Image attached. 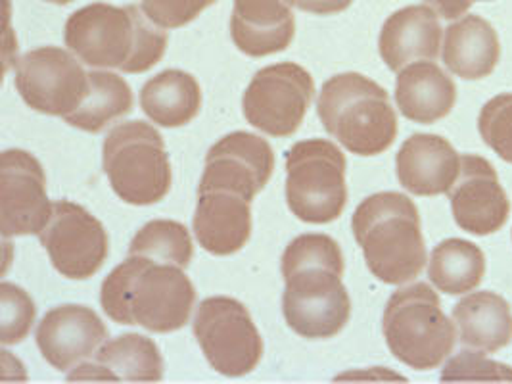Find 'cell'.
Segmentation results:
<instances>
[{"label":"cell","mask_w":512,"mask_h":384,"mask_svg":"<svg viewBox=\"0 0 512 384\" xmlns=\"http://www.w3.org/2000/svg\"><path fill=\"white\" fill-rule=\"evenodd\" d=\"M280 269L286 325L311 340L340 335L351 317L350 292L342 283L340 244L328 235H300L286 246Z\"/></svg>","instance_id":"cell-1"},{"label":"cell","mask_w":512,"mask_h":384,"mask_svg":"<svg viewBox=\"0 0 512 384\" xmlns=\"http://www.w3.org/2000/svg\"><path fill=\"white\" fill-rule=\"evenodd\" d=\"M165 31L144 14L142 6L94 2L71 14L64 39L66 47L93 70L144 73L162 60Z\"/></svg>","instance_id":"cell-2"},{"label":"cell","mask_w":512,"mask_h":384,"mask_svg":"<svg viewBox=\"0 0 512 384\" xmlns=\"http://www.w3.org/2000/svg\"><path fill=\"white\" fill-rule=\"evenodd\" d=\"M196 290L185 269L129 256L104 279L100 304L119 325H139L150 333L181 331L192 315Z\"/></svg>","instance_id":"cell-3"},{"label":"cell","mask_w":512,"mask_h":384,"mask_svg":"<svg viewBox=\"0 0 512 384\" xmlns=\"http://www.w3.org/2000/svg\"><path fill=\"white\" fill-rule=\"evenodd\" d=\"M365 264L386 285L415 281L426 265V244L415 202L401 192H376L351 219Z\"/></svg>","instance_id":"cell-4"},{"label":"cell","mask_w":512,"mask_h":384,"mask_svg":"<svg viewBox=\"0 0 512 384\" xmlns=\"http://www.w3.org/2000/svg\"><path fill=\"white\" fill-rule=\"evenodd\" d=\"M326 133L357 156H378L397 137V116L384 87L361 73L334 75L317 100Z\"/></svg>","instance_id":"cell-5"},{"label":"cell","mask_w":512,"mask_h":384,"mask_svg":"<svg viewBox=\"0 0 512 384\" xmlns=\"http://www.w3.org/2000/svg\"><path fill=\"white\" fill-rule=\"evenodd\" d=\"M382 331L397 360L417 371L442 365L457 340V329L443 313L440 296L426 283L401 287L390 296Z\"/></svg>","instance_id":"cell-6"},{"label":"cell","mask_w":512,"mask_h":384,"mask_svg":"<svg viewBox=\"0 0 512 384\" xmlns=\"http://www.w3.org/2000/svg\"><path fill=\"white\" fill-rule=\"evenodd\" d=\"M102 168L125 204L152 206L171 191L169 154L158 129L146 121H125L108 133Z\"/></svg>","instance_id":"cell-7"},{"label":"cell","mask_w":512,"mask_h":384,"mask_svg":"<svg viewBox=\"0 0 512 384\" xmlns=\"http://www.w3.org/2000/svg\"><path fill=\"white\" fill-rule=\"evenodd\" d=\"M286 202L305 223L326 225L348 204L346 156L330 141L309 139L286 152Z\"/></svg>","instance_id":"cell-8"},{"label":"cell","mask_w":512,"mask_h":384,"mask_svg":"<svg viewBox=\"0 0 512 384\" xmlns=\"http://www.w3.org/2000/svg\"><path fill=\"white\" fill-rule=\"evenodd\" d=\"M192 331L206 360L223 377H244L263 358V338L242 302L210 296L194 313Z\"/></svg>","instance_id":"cell-9"},{"label":"cell","mask_w":512,"mask_h":384,"mask_svg":"<svg viewBox=\"0 0 512 384\" xmlns=\"http://www.w3.org/2000/svg\"><path fill=\"white\" fill-rule=\"evenodd\" d=\"M315 96L313 75L300 64H271L252 77L244 91L242 112L257 131L271 137L294 135Z\"/></svg>","instance_id":"cell-10"},{"label":"cell","mask_w":512,"mask_h":384,"mask_svg":"<svg viewBox=\"0 0 512 384\" xmlns=\"http://www.w3.org/2000/svg\"><path fill=\"white\" fill-rule=\"evenodd\" d=\"M16 89L25 104L41 114L68 118L89 95V72L81 60L58 47H41L24 54L16 64Z\"/></svg>","instance_id":"cell-11"},{"label":"cell","mask_w":512,"mask_h":384,"mask_svg":"<svg viewBox=\"0 0 512 384\" xmlns=\"http://www.w3.org/2000/svg\"><path fill=\"white\" fill-rule=\"evenodd\" d=\"M39 240L54 269L73 281L91 279L102 269L110 252L104 225L70 200L54 202L52 217Z\"/></svg>","instance_id":"cell-12"},{"label":"cell","mask_w":512,"mask_h":384,"mask_svg":"<svg viewBox=\"0 0 512 384\" xmlns=\"http://www.w3.org/2000/svg\"><path fill=\"white\" fill-rule=\"evenodd\" d=\"M54 210L41 162L20 148L0 154V233L4 239L41 235Z\"/></svg>","instance_id":"cell-13"},{"label":"cell","mask_w":512,"mask_h":384,"mask_svg":"<svg viewBox=\"0 0 512 384\" xmlns=\"http://www.w3.org/2000/svg\"><path fill=\"white\" fill-rule=\"evenodd\" d=\"M275 154L263 137L234 131L213 144L198 191H229L254 202L273 177Z\"/></svg>","instance_id":"cell-14"},{"label":"cell","mask_w":512,"mask_h":384,"mask_svg":"<svg viewBox=\"0 0 512 384\" xmlns=\"http://www.w3.org/2000/svg\"><path fill=\"white\" fill-rule=\"evenodd\" d=\"M449 196L455 223L476 237L497 233L511 216V200L497 171L482 156H463L461 175Z\"/></svg>","instance_id":"cell-15"},{"label":"cell","mask_w":512,"mask_h":384,"mask_svg":"<svg viewBox=\"0 0 512 384\" xmlns=\"http://www.w3.org/2000/svg\"><path fill=\"white\" fill-rule=\"evenodd\" d=\"M35 340L41 356L54 369L70 371L93 358L108 340V329L91 308L64 304L41 319Z\"/></svg>","instance_id":"cell-16"},{"label":"cell","mask_w":512,"mask_h":384,"mask_svg":"<svg viewBox=\"0 0 512 384\" xmlns=\"http://www.w3.org/2000/svg\"><path fill=\"white\" fill-rule=\"evenodd\" d=\"M463 166V156L440 135L417 133L401 144L396 156L397 179L415 196L449 194Z\"/></svg>","instance_id":"cell-17"},{"label":"cell","mask_w":512,"mask_h":384,"mask_svg":"<svg viewBox=\"0 0 512 384\" xmlns=\"http://www.w3.org/2000/svg\"><path fill=\"white\" fill-rule=\"evenodd\" d=\"M250 200L229 191H198L192 229L211 256H233L252 237Z\"/></svg>","instance_id":"cell-18"},{"label":"cell","mask_w":512,"mask_h":384,"mask_svg":"<svg viewBox=\"0 0 512 384\" xmlns=\"http://www.w3.org/2000/svg\"><path fill=\"white\" fill-rule=\"evenodd\" d=\"M231 35L238 50L252 58L286 50L296 35L292 4L288 0H234Z\"/></svg>","instance_id":"cell-19"},{"label":"cell","mask_w":512,"mask_h":384,"mask_svg":"<svg viewBox=\"0 0 512 384\" xmlns=\"http://www.w3.org/2000/svg\"><path fill=\"white\" fill-rule=\"evenodd\" d=\"M442 35L438 14L430 6H405L382 25L378 50L392 72H401L413 62L436 60Z\"/></svg>","instance_id":"cell-20"},{"label":"cell","mask_w":512,"mask_h":384,"mask_svg":"<svg viewBox=\"0 0 512 384\" xmlns=\"http://www.w3.org/2000/svg\"><path fill=\"white\" fill-rule=\"evenodd\" d=\"M396 102L407 120L430 125L451 114L457 87L434 60H420L397 72Z\"/></svg>","instance_id":"cell-21"},{"label":"cell","mask_w":512,"mask_h":384,"mask_svg":"<svg viewBox=\"0 0 512 384\" xmlns=\"http://www.w3.org/2000/svg\"><path fill=\"white\" fill-rule=\"evenodd\" d=\"M501 56L497 31L480 16H465L445 29L442 60L445 68L466 81L495 72Z\"/></svg>","instance_id":"cell-22"},{"label":"cell","mask_w":512,"mask_h":384,"mask_svg":"<svg viewBox=\"0 0 512 384\" xmlns=\"http://www.w3.org/2000/svg\"><path fill=\"white\" fill-rule=\"evenodd\" d=\"M453 319L461 344L484 354L507 348L512 340V312L509 302L495 292H476L453 308Z\"/></svg>","instance_id":"cell-23"},{"label":"cell","mask_w":512,"mask_h":384,"mask_svg":"<svg viewBox=\"0 0 512 384\" xmlns=\"http://www.w3.org/2000/svg\"><path fill=\"white\" fill-rule=\"evenodd\" d=\"M140 108L160 127H185L202 110L200 83L183 70H165L144 83Z\"/></svg>","instance_id":"cell-24"},{"label":"cell","mask_w":512,"mask_h":384,"mask_svg":"<svg viewBox=\"0 0 512 384\" xmlns=\"http://www.w3.org/2000/svg\"><path fill=\"white\" fill-rule=\"evenodd\" d=\"M484 275L486 256L480 246L470 240H443L430 256L428 279L445 294H466L482 283Z\"/></svg>","instance_id":"cell-25"},{"label":"cell","mask_w":512,"mask_h":384,"mask_svg":"<svg viewBox=\"0 0 512 384\" xmlns=\"http://www.w3.org/2000/svg\"><path fill=\"white\" fill-rule=\"evenodd\" d=\"M89 95L83 104L66 118V123L87 133H100L112 121L133 110V91L127 81L110 70L89 72Z\"/></svg>","instance_id":"cell-26"},{"label":"cell","mask_w":512,"mask_h":384,"mask_svg":"<svg viewBox=\"0 0 512 384\" xmlns=\"http://www.w3.org/2000/svg\"><path fill=\"white\" fill-rule=\"evenodd\" d=\"M96 360L125 383H158L163 379L162 354L148 336L127 333L106 340L96 352Z\"/></svg>","instance_id":"cell-27"},{"label":"cell","mask_w":512,"mask_h":384,"mask_svg":"<svg viewBox=\"0 0 512 384\" xmlns=\"http://www.w3.org/2000/svg\"><path fill=\"white\" fill-rule=\"evenodd\" d=\"M192 254L194 246L187 227L173 219L148 221L129 244V256H142L183 269L192 262Z\"/></svg>","instance_id":"cell-28"},{"label":"cell","mask_w":512,"mask_h":384,"mask_svg":"<svg viewBox=\"0 0 512 384\" xmlns=\"http://www.w3.org/2000/svg\"><path fill=\"white\" fill-rule=\"evenodd\" d=\"M37 306L24 288L14 283L0 285V344L14 346L31 333Z\"/></svg>","instance_id":"cell-29"},{"label":"cell","mask_w":512,"mask_h":384,"mask_svg":"<svg viewBox=\"0 0 512 384\" xmlns=\"http://www.w3.org/2000/svg\"><path fill=\"white\" fill-rule=\"evenodd\" d=\"M442 383H512V367L491 361L484 352L466 348L445 363Z\"/></svg>","instance_id":"cell-30"},{"label":"cell","mask_w":512,"mask_h":384,"mask_svg":"<svg viewBox=\"0 0 512 384\" xmlns=\"http://www.w3.org/2000/svg\"><path fill=\"white\" fill-rule=\"evenodd\" d=\"M478 129L484 143L512 164V93L493 96L480 112Z\"/></svg>","instance_id":"cell-31"},{"label":"cell","mask_w":512,"mask_h":384,"mask_svg":"<svg viewBox=\"0 0 512 384\" xmlns=\"http://www.w3.org/2000/svg\"><path fill=\"white\" fill-rule=\"evenodd\" d=\"M217 0H142L144 14L163 29H177L192 24Z\"/></svg>","instance_id":"cell-32"},{"label":"cell","mask_w":512,"mask_h":384,"mask_svg":"<svg viewBox=\"0 0 512 384\" xmlns=\"http://www.w3.org/2000/svg\"><path fill=\"white\" fill-rule=\"evenodd\" d=\"M70 383H117L119 379L112 369H108L100 361H83L75 365L68 373Z\"/></svg>","instance_id":"cell-33"},{"label":"cell","mask_w":512,"mask_h":384,"mask_svg":"<svg viewBox=\"0 0 512 384\" xmlns=\"http://www.w3.org/2000/svg\"><path fill=\"white\" fill-rule=\"evenodd\" d=\"M288 2L302 12L317 14V16L340 14L353 4V0H288Z\"/></svg>","instance_id":"cell-34"},{"label":"cell","mask_w":512,"mask_h":384,"mask_svg":"<svg viewBox=\"0 0 512 384\" xmlns=\"http://www.w3.org/2000/svg\"><path fill=\"white\" fill-rule=\"evenodd\" d=\"M18 41L10 27V2L6 0L4 10V45H2V62H4V73L10 72L18 64Z\"/></svg>","instance_id":"cell-35"},{"label":"cell","mask_w":512,"mask_h":384,"mask_svg":"<svg viewBox=\"0 0 512 384\" xmlns=\"http://www.w3.org/2000/svg\"><path fill=\"white\" fill-rule=\"evenodd\" d=\"M443 20H459L472 6L470 0H424Z\"/></svg>","instance_id":"cell-36"},{"label":"cell","mask_w":512,"mask_h":384,"mask_svg":"<svg viewBox=\"0 0 512 384\" xmlns=\"http://www.w3.org/2000/svg\"><path fill=\"white\" fill-rule=\"evenodd\" d=\"M45 2H50V4H58V6H66V4H70L73 0H45Z\"/></svg>","instance_id":"cell-37"},{"label":"cell","mask_w":512,"mask_h":384,"mask_svg":"<svg viewBox=\"0 0 512 384\" xmlns=\"http://www.w3.org/2000/svg\"><path fill=\"white\" fill-rule=\"evenodd\" d=\"M470 2H472V4H474V2H478V0H470Z\"/></svg>","instance_id":"cell-38"}]
</instances>
